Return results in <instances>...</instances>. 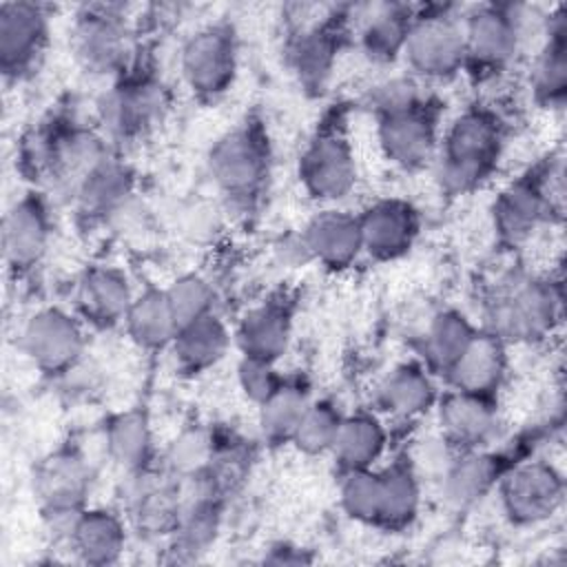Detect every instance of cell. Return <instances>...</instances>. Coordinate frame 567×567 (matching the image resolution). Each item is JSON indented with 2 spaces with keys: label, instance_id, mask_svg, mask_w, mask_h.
I'll use <instances>...</instances> for the list:
<instances>
[{
  "label": "cell",
  "instance_id": "f1b7e54d",
  "mask_svg": "<svg viewBox=\"0 0 567 567\" xmlns=\"http://www.w3.org/2000/svg\"><path fill=\"white\" fill-rule=\"evenodd\" d=\"M230 332L217 312L195 319L177 330L171 343L175 365L184 374H202L215 368L228 352Z\"/></svg>",
  "mask_w": 567,
  "mask_h": 567
},
{
  "label": "cell",
  "instance_id": "30bf717a",
  "mask_svg": "<svg viewBox=\"0 0 567 567\" xmlns=\"http://www.w3.org/2000/svg\"><path fill=\"white\" fill-rule=\"evenodd\" d=\"M71 47L78 62L95 75H124L135 60L133 27L124 4H82L71 27Z\"/></svg>",
  "mask_w": 567,
  "mask_h": 567
},
{
  "label": "cell",
  "instance_id": "44dd1931",
  "mask_svg": "<svg viewBox=\"0 0 567 567\" xmlns=\"http://www.w3.org/2000/svg\"><path fill=\"white\" fill-rule=\"evenodd\" d=\"M514 452L501 450H465L458 452V456L447 465L443 481H441V494L447 507L452 509H467L476 505L483 496H487L503 474L516 465Z\"/></svg>",
  "mask_w": 567,
  "mask_h": 567
},
{
  "label": "cell",
  "instance_id": "52a82bcc",
  "mask_svg": "<svg viewBox=\"0 0 567 567\" xmlns=\"http://www.w3.org/2000/svg\"><path fill=\"white\" fill-rule=\"evenodd\" d=\"M299 182L312 199L326 204L352 193L357 184V157L341 104L326 111L317 122L299 157Z\"/></svg>",
  "mask_w": 567,
  "mask_h": 567
},
{
  "label": "cell",
  "instance_id": "cb8c5ba5",
  "mask_svg": "<svg viewBox=\"0 0 567 567\" xmlns=\"http://www.w3.org/2000/svg\"><path fill=\"white\" fill-rule=\"evenodd\" d=\"M133 297L128 277L113 266L89 268L75 286L78 315L95 328L124 323Z\"/></svg>",
  "mask_w": 567,
  "mask_h": 567
},
{
  "label": "cell",
  "instance_id": "3957f363",
  "mask_svg": "<svg viewBox=\"0 0 567 567\" xmlns=\"http://www.w3.org/2000/svg\"><path fill=\"white\" fill-rule=\"evenodd\" d=\"M547 16L518 2H483L463 11L465 71L489 80L507 71L523 51L529 31H545Z\"/></svg>",
  "mask_w": 567,
  "mask_h": 567
},
{
  "label": "cell",
  "instance_id": "d6a6232c",
  "mask_svg": "<svg viewBox=\"0 0 567 567\" xmlns=\"http://www.w3.org/2000/svg\"><path fill=\"white\" fill-rule=\"evenodd\" d=\"M381 478V516L379 525L388 532H401L419 514L421 483L410 456L394 458L388 467L379 470Z\"/></svg>",
  "mask_w": 567,
  "mask_h": 567
},
{
  "label": "cell",
  "instance_id": "7402d4cb",
  "mask_svg": "<svg viewBox=\"0 0 567 567\" xmlns=\"http://www.w3.org/2000/svg\"><path fill=\"white\" fill-rule=\"evenodd\" d=\"M241 357L277 363L292 339V301L286 292H275L252 306L237 326Z\"/></svg>",
  "mask_w": 567,
  "mask_h": 567
},
{
  "label": "cell",
  "instance_id": "ab89813d",
  "mask_svg": "<svg viewBox=\"0 0 567 567\" xmlns=\"http://www.w3.org/2000/svg\"><path fill=\"white\" fill-rule=\"evenodd\" d=\"M339 498L343 512L363 523V525H379L381 516V478L379 470H354L341 474Z\"/></svg>",
  "mask_w": 567,
  "mask_h": 567
},
{
  "label": "cell",
  "instance_id": "74e56055",
  "mask_svg": "<svg viewBox=\"0 0 567 567\" xmlns=\"http://www.w3.org/2000/svg\"><path fill=\"white\" fill-rule=\"evenodd\" d=\"M346 414H341V410L328 401V399H312L301 423L297 425L295 434H292V445L308 456H321L328 454L337 441L341 421Z\"/></svg>",
  "mask_w": 567,
  "mask_h": 567
},
{
  "label": "cell",
  "instance_id": "e0dca14e",
  "mask_svg": "<svg viewBox=\"0 0 567 567\" xmlns=\"http://www.w3.org/2000/svg\"><path fill=\"white\" fill-rule=\"evenodd\" d=\"M82 319L62 308H42L33 312L22 332L20 348L31 363L51 377H64L84 354Z\"/></svg>",
  "mask_w": 567,
  "mask_h": 567
},
{
  "label": "cell",
  "instance_id": "ba28073f",
  "mask_svg": "<svg viewBox=\"0 0 567 567\" xmlns=\"http://www.w3.org/2000/svg\"><path fill=\"white\" fill-rule=\"evenodd\" d=\"M401 58L419 80L441 82L465 71L463 11L454 4H419Z\"/></svg>",
  "mask_w": 567,
  "mask_h": 567
},
{
  "label": "cell",
  "instance_id": "d6986e66",
  "mask_svg": "<svg viewBox=\"0 0 567 567\" xmlns=\"http://www.w3.org/2000/svg\"><path fill=\"white\" fill-rule=\"evenodd\" d=\"M357 217L363 252L377 261H392L408 255L421 230L419 210L401 197L379 199Z\"/></svg>",
  "mask_w": 567,
  "mask_h": 567
},
{
  "label": "cell",
  "instance_id": "83f0119b",
  "mask_svg": "<svg viewBox=\"0 0 567 567\" xmlns=\"http://www.w3.org/2000/svg\"><path fill=\"white\" fill-rule=\"evenodd\" d=\"M439 392L425 363L405 361L392 368L377 385L374 403L394 419H416L436 405Z\"/></svg>",
  "mask_w": 567,
  "mask_h": 567
},
{
  "label": "cell",
  "instance_id": "5b68a950",
  "mask_svg": "<svg viewBox=\"0 0 567 567\" xmlns=\"http://www.w3.org/2000/svg\"><path fill=\"white\" fill-rule=\"evenodd\" d=\"M560 159L547 157L512 179L492 204V228L503 248L527 244L560 210Z\"/></svg>",
  "mask_w": 567,
  "mask_h": 567
},
{
  "label": "cell",
  "instance_id": "d4e9b609",
  "mask_svg": "<svg viewBox=\"0 0 567 567\" xmlns=\"http://www.w3.org/2000/svg\"><path fill=\"white\" fill-rule=\"evenodd\" d=\"M301 241L308 257L330 270L352 266L363 252L359 217L346 210L317 213L301 230Z\"/></svg>",
  "mask_w": 567,
  "mask_h": 567
},
{
  "label": "cell",
  "instance_id": "d590c367",
  "mask_svg": "<svg viewBox=\"0 0 567 567\" xmlns=\"http://www.w3.org/2000/svg\"><path fill=\"white\" fill-rule=\"evenodd\" d=\"M478 334L476 326L454 308L439 310L423 334V359L432 374H447V370L467 350L472 339Z\"/></svg>",
  "mask_w": 567,
  "mask_h": 567
},
{
  "label": "cell",
  "instance_id": "4316f807",
  "mask_svg": "<svg viewBox=\"0 0 567 567\" xmlns=\"http://www.w3.org/2000/svg\"><path fill=\"white\" fill-rule=\"evenodd\" d=\"M507 370V343L492 332H481L467 350L447 370L445 379L452 390H463L483 396H496Z\"/></svg>",
  "mask_w": 567,
  "mask_h": 567
},
{
  "label": "cell",
  "instance_id": "6da1fadb",
  "mask_svg": "<svg viewBox=\"0 0 567 567\" xmlns=\"http://www.w3.org/2000/svg\"><path fill=\"white\" fill-rule=\"evenodd\" d=\"M111 155V146L102 133L73 117L55 115L35 126L24 140L22 171L33 182L47 184L73 202L84 179Z\"/></svg>",
  "mask_w": 567,
  "mask_h": 567
},
{
  "label": "cell",
  "instance_id": "4fadbf2b",
  "mask_svg": "<svg viewBox=\"0 0 567 567\" xmlns=\"http://www.w3.org/2000/svg\"><path fill=\"white\" fill-rule=\"evenodd\" d=\"M496 487L503 514L518 527L549 520L565 501V478L560 470L540 458L518 461L503 474Z\"/></svg>",
  "mask_w": 567,
  "mask_h": 567
},
{
  "label": "cell",
  "instance_id": "b9f144b4",
  "mask_svg": "<svg viewBox=\"0 0 567 567\" xmlns=\"http://www.w3.org/2000/svg\"><path fill=\"white\" fill-rule=\"evenodd\" d=\"M423 97H425V93L421 91L416 78L396 75V78H388L370 89L368 109L374 113V117H385V115H392V113L414 106Z\"/></svg>",
  "mask_w": 567,
  "mask_h": 567
},
{
  "label": "cell",
  "instance_id": "836d02e7",
  "mask_svg": "<svg viewBox=\"0 0 567 567\" xmlns=\"http://www.w3.org/2000/svg\"><path fill=\"white\" fill-rule=\"evenodd\" d=\"M124 326L131 341L144 350L171 348L179 330L166 290L159 288H146L133 297Z\"/></svg>",
  "mask_w": 567,
  "mask_h": 567
},
{
  "label": "cell",
  "instance_id": "ffe728a7",
  "mask_svg": "<svg viewBox=\"0 0 567 567\" xmlns=\"http://www.w3.org/2000/svg\"><path fill=\"white\" fill-rule=\"evenodd\" d=\"M436 419L443 439L458 452L485 447L498 427L496 396L447 390L436 399Z\"/></svg>",
  "mask_w": 567,
  "mask_h": 567
},
{
  "label": "cell",
  "instance_id": "8992f818",
  "mask_svg": "<svg viewBox=\"0 0 567 567\" xmlns=\"http://www.w3.org/2000/svg\"><path fill=\"white\" fill-rule=\"evenodd\" d=\"M560 306L563 295L558 281L536 275H514L496 288L487 303V332L503 343L540 341L558 323Z\"/></svg>",
  "mask_w": 567,
  "mask_h": 567
},
{
  "label": "cell",
  "instance_id": "8d00e7d4",
  "mask_svg": "<svg viewBox=\"0 0 567 567\" xmlns=\"http://www.w3.org/2000/svg\"><path fill=\"white\" fill-rule=\"evenodd\" d=\"M312 396L301 379H284L259 405V430L268 443H290Z\"/></svg>",
  "mask_w": 567,
  "mask_h": 567
},
{
  "label": "cell",
  "instance_id": "2e32d148",
  "mask_svg": "<svg viewBox=\"0 0 567 567\" xmlns=\"http://www.w3.org/2000/svg\"><path fill=\"white\" fill-rule=\"evenodd\" d=\"M91 472L75 450H58L49 454L35 470L33 492L53 529H64L69 538L73 523L86 509Z\"/></svg>",
  "mask_w": 567,
  "mask_h": 567
},
{
  "label": "cell",
  "instance_id": "7c38bea8",
  "mask_svg": "<svg viewBox=\"0 0 567 567\" xmlns=\"http://www.w3.org/2000/svg\"><path fill=\"white\" fill-rule=\"evenodd\" d=\"M179 69L186 86L199 102L224 97L239 69L237 31L228 20H215L190 33L179 53Z\"/></svg>",
  "mask_w": 567,
  "mask_h": 567
},
{
  "label": "cell",
  "instance_id": "7bdbcfd3",
  "mask_svg": "<svg viewBox=\"0 0 567 567\" xmlns=\"http://www.w3.org/2000/svg\"><path fill=\"white\" fill-rule=\"evenodd\" d=\"M237 381L246 399L261 405L284 381V377L277 372V363L241 357L237 365Z\"/></svg>",
  "mask_w": 567,
  "mask_h": 567
},
{
  "label": "cell",
  "instance_id": "9c48e42d",
  "mask_svg": "<svg viewBox=\"0 0 567 567\" xmlns=\"http://www.w3.org/2000/svg\"><path fill=\"white\" fill-rule=\"evenodd\" d=\"M168 89L155 71L137 62L100 97V124L113 142H137L168 113Z\"/></svg>",
  "mask_w": 567,
  "mask_h": 567
},
{
  "label": "cell",
  "instance_id": "f546056e",
  "mask_svg": "<svg viewBox=\"0 0 567 567\" xmlns=\"http://www.w3.org/2000/svg\"><path fill=\"white\" fill-rule=\"evenodd\" d=\"M133 173L131 168L111 155L102 162L78 188L73 197V206L86 219H109L117 215L133 195Z\"/></svg>",
  "mask_w": 567,
  "mask_h": 567
},
{
  "label": "cell",
  "instance_id": "ac0fdd59",
  "mask_svg": "<svg viewBox=\"0 0 567 567\" xmlns=\"http://www.w3.org/2000/svg\"><path fill=\"white\" fill-rule=\"evenodd\" d=\"M53 235L51 208L40 190L16 199L2 217V252L11 270L24 272L42 261Z\"/></svg>",
  "mask_w": 567,
  "mask_h": 567
},
{
  "label": "cell",
  "instance_id": "5bb4252c",
  "mask_svg": "<svg viewBox=\"0 0 567 567\" xmlns=\"http://www.w3.org/2000/svg\"><path fill=\"white\" fill-rule=\"evenodd\" d=\"M439 122L441 104L430 95L405 111L377 117V140L383 157L403 171L423 168L436 155Z\"/></svg>",
  "mask_w": 567,
  "mask_h": 567
},
{
  "label": "cell",
  "instance_id": "1f68e13d",
  "mask_svg": "<svg viewBox=\"0 0 567 567\" xmlns=\"http://www.w3.org/2000/svg\"><path fill=\"white\" fill-rule=\"evenodd\" d=\"M69 543L82 563L113 565L124 554L126 527L111 509H84L73 523Z\"/></svg>",
  "mask_w": 567,
  "mask_h": 567
},
{
  "label": "cell",
  "instance_id": "60d3db41",
  "mask_svg": "<svg viewBox=\"0 0 567 567\" xmlns=\"http://www.w3.org/2000/svg\"><path fill=\"white\" fill-rule=\"evenodd\" d=\"M164 290L179 328L215 312V290L202 275H182Z\"/></svg>",
  "mask_w": 567,
  "mask_h": 567
},
{
  "label": "cell",
  "instance_id": "8fae6325",
  "mask_svg": "<svg viewBox=\"0 0 567 567\" xmlns=\"http://www.w3.org/2000/svg\"><path fill=\"white\" fill-rule=\"evenodd\" d=\"M350 22L352 4H334L319 11L312 22H295L290 29L286 60L297 75L299 86L308 95L326 93L339 60V51L350 33Z\"/></svg>",
  "mask_w": 567,
  "mask_h": 567
},
{
  "label": "cell",
  "instance_id": "9a60e30c",
  "mask_svg": "<svg viewBox=\"0 0 567 567\" xmlns=\"http://www.w3.org/2000/svg\"><path fill=\"white\" fill-rule=\"evenodd\" d=\"M51 11L40 2L0 4V71L4 80H24L31 75L49 47Z\"/></svg>",
  "mask_w": 567,
  "mask_h": 567
},
{
  "label": "cell",
  "instance_id": "7a4b0ae2",
  "mask_svg": "<svg viewBox=\"0 0 567 567\" xmlns=\"http://www.w3.org/2000/svg\"><path fill=\"white\" fill-rule=\"evenodd\" d=\"M503 148L505 124L494 109L472 104L461 111L445 128L434 155L441 190L467 195L481 188L496 171Z\"/></svg>",
  "mask_w": 567,
  "mask_h": 567
},
{
  "label": "cell",
  "instance_id": "603a6c76",
  "mask_svg": "<svg viewBox=\"0 0 567 567\" xmlns=\"http://www.w3.org/2000/svg\"><path fill=\"white\" fill-rule=\"evenodd\" d=\"M414 4L374 2L354 4L357 40L363 53L377 64H390L403 55V47L414 20Z\"/></svg>",
  "mask_w": 567,
  "mask_h": 567
},
{
  "label": "cell",
  "instance_id": "277c9868",
  "mask_svg": "<svg viewBox=\"0 0 567 567\" xmlns=\"http://www.w3.org/2000/svg\"><path fill=\"white\" fill-rule=\"evenodd\" d=\"M206 164L213 184L233 208H255L272 168V148L264 122L248 115L228 128L210 146Z\"/></svg>",
  "mask_w": 567,
  "mask_h": 567
},
{
  "label": "cell",
  "instance_id": "4dcf8cb0",
  "mask_svg": "<svg viewBox=\"0 0 567 567\" xmlns=\"http://www.w3.org/2000/svg\"><path fill=\"white\" fill-rule=\"evenodd\" d=\"M388 447V432L381 419L372 412L359 410L346 414L330 450L341 474L354 470H370L379 463Z\"/></svg>",
  "mask_w": 567,
  "mask_h": 567
},
{
  "label": "cell",
  "instance_id": "484cf974",
  "mask_svg": "<svg viewBox=\"0 0 567 567\" xmlns=\"http://www.w3.org/2000/svg\"><path fill=\"white\" fill-rule=\"evenodd\" d=\"M532 91L540 106L563 109L567 97V11L547 13L540 49L532 66Z\"/></svg>",
  "mask_w": 567,
  "mask_h": 567
},
{
  "label": "cell",
  "instance_id": "f35d334b",
  "mask_svg": "<svg viewBox=\"0 0 567 567\" xmlns=\"http://www.w3.org/2000/svg\"><path fill=\"white\" fill-rule=\"evenodd\" d=\"M217 452V439L208 430H186L166 450V472L177 481L190 478L208 470L215 463Z\"/></svg>",
  "mask_w": 567,
  "mask_h": 567
},
{
  "label": "cell",
  "instance_id": "e575fe53",
  "mask_svg": "<svg viewBox=\"0 0 567 567\" xmlns=\"http://www.w3.org/2000/svg\"><path fill=\"white\" fill-rule=\"evenodd\" d=\"M109 456L128 474L151 467L153 461V430L144 410L131 408L109 419L104 430Z\"/></svg>",
  "mask_w": 567,
  "mask_h": 567
}]
</instances>
